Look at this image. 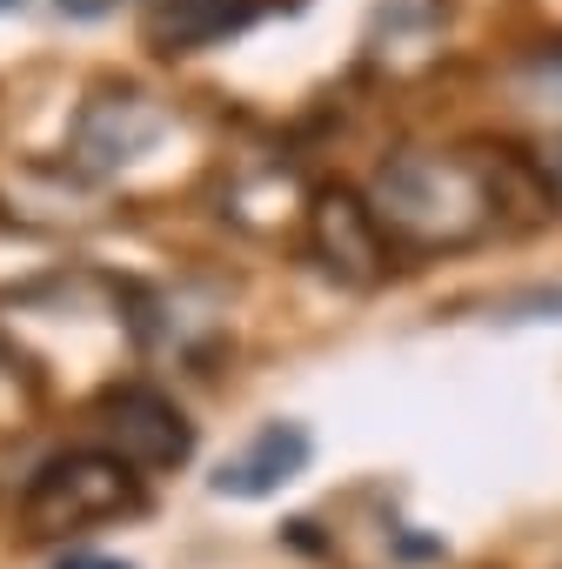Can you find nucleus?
Returning <instances> with one entry per match:
<instances>
[{"label":"nucleus","instance_id":"1","mask_svg":"<svg viewBox=\"0 0 562 569\" xmlns=\"http://www.w3.org/2000/svg\"><path fill=\"white\" fill-rule=\"evenodd\" d=\"M509 181H515L509 161H482L462 148H402L375 168L369 208L395 248L442 254V248H469L502 228Z\"/></svg>","mask_w":562,"mask_h":569},{"label":"nucleus","instance_id":"2","mask_svg":"<svg viewBox=\"0 0 562 569\" xmlns=\"http://www.w3.org/2000/svg\"><path fill=\"white\" fill-rule=\"evenodd\" d=\"M134 509H141V476L108 449H68V456L41 462L34 482L21 489V529L41 536V542L121 522Z\"/></svg>","mask_w":562,"mask_h":569},{"label":"nucleus","instance_id":"3","mask_svg":"<svg viewBox=\"0 0 562 569\" xmlns=\"http://www.w3.org/2000/svg\"><path fill=\"white\" fill-rule=\"evenodd\" d=\"M168 134V108L141 88H94L68 128V168L81 181H101V174H121L134 168L154 141Z\"/></svg>","mask_w":562,"mask_h":569},{"label":"nucleus","instance_id":"4","mask_svg":"<svg viewBox=\"0 0 562 569\" xmlns=\"http://www.w3.org/2000/svg\"><path fill=\"white\" fill-rule=\"evenodd\" d=\"M389 234L369 208V194H349V188H322L309 201V254L329 281L342 289H375L389 274Z\"/></svg>","mask_w":562,"mask_h":569},{"label":"nucleus","instance_id":"5","mask_svg":"<svg viewBox=\"0 0 562 569\" xmlns=\"http://www.w3.org/2000/svg\"><path fill=\"white\" fill-rule=\"evenodd\" d=\"M101 429H108V456H121L134 476H161V469H181L194 456V429L188 416L148 389V382H121L101 396Z\"/></svg>","mask_w":562,"mask_h":569},{"label":"nucleus","instance_id":"6","mask_svg":"<svg viewBox=\"0 0 562 569\" xmlns=\"http://www.w3.org/2000/svg\"><path fill=\"white\" fill-rule=\"evenodd\" d=\"M302 469H309V429H295V422H268L234 462H221L214 496H241V502H254V496H274L281 482H295Z\"/></svg>","mask_w":562,"mask_h":569},{"label":"nucleus","instance_id":"7","mask_svg":"<svg viewBox=\"0 0 562 569\" xmlns=\"http://www.w3.org/2000/svg\"><path fill=\"white\" fill-rule=\"evenodd\" d=\"M515 94H522L529 108H542V114L562 121V41L522 54V68H515Z\"/></svg>","mask_w":562,"mask_h":569},{"label":"nucleus","instance_id":"8","mask_svg":"<svg viewBox=\"0 0 562 569\" xmlns=\"http://www.w3.org/2000/svg\"><path fill=\"white\" fill-rule=\"evenodd\" d=\"M61 14H74V21H101V14H114L121 0H54Z\"/></svg>","mask_w":562,"mask_h":569},{"label":"nucleus","instance_id":"9","mask_svg":"<svg viewBox=\"0 0 562 569\" xmlns=\"http://www.w3.org/2000/svg\"><path fill=\"white\" fill-rule=\"evenodd\" d=\"M542 181H549V188H555V194H562V141H555V148H549V161H542Z\"/></svg>","mask_w":562,"mask_h":569},{"label":"nucleus","instance_id":"10","mask_svg":"<svg viewBox=\"0 0 562 569\" xmlns=\"http://www.w3.org/2000/svg\"><path fill=\"white\" fill-rule=\"evenodd\" d=\"M61 569H128V562H108V556H74V562H61Z\"/></svg>","mask_w":562,"mask_h":569},{"label":"nucleus","instance_id":"11","mask_svg":"<svg viewBox=\"0 0 562 569\" xmlns=\"http://www.w3.org/2000/svg\"><path fill=\"white\" fill-rule=\"evenodd\" d=\"M0 8H21V0H0Z\"/></svg>","mask_w":562,"mask_h":569}]
</instances>
